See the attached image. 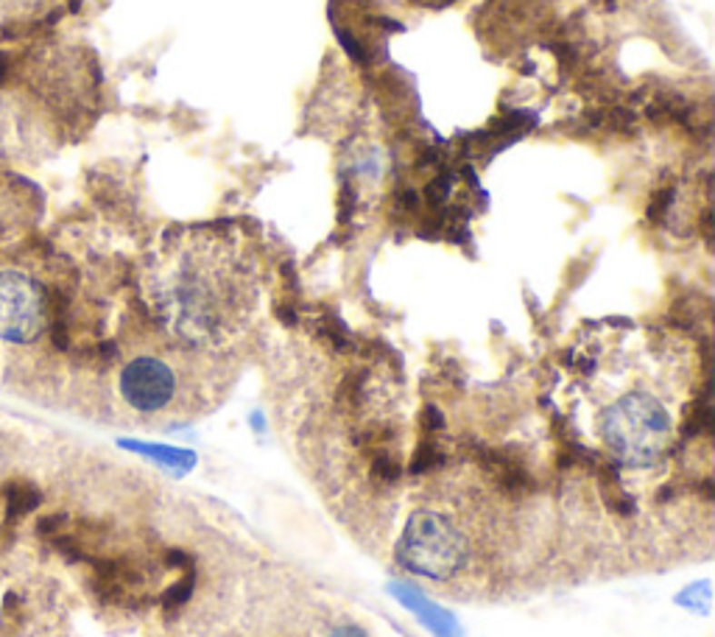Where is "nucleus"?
Listing matches in <instances>:
<instances>
[{"instance_id": "nucleus-1", "label": "nucleus", "mask_w": 715, "mask_h": 637, "mask_svg": "<svg viewBox=\"0 0 715 637\" xmlns=\"http://www.w3.org/2000/svg\"><path fill=\"white\" fill-rule=\"evenodd\" d=\"M148 311L176 342L221 353L254 322L260 280L252 252L213 230L179 233L163 244L143 280Z\"/></svg>"}, {"instance_id": "nucleus-2", "label": "nucleus", "mask_w": 715, "mask_h": 637, "mask_svg": "<svg viewBox=\"0 0 715 637\" xmlns=\"http://www.w3.org/2000/svg\"><path fill=\"white\" fill-rule=\"evenodd\" d=\"M470 534L453 514L442 509H417L397 542V562L417 576L450 582L470 562Z\"/></svg>"}, {"instance_id": "nucleus-3", "label": "nucleus", "mask_w": 715, "mask_h": 637, "mask_svg": "<svg viewBox=\"0 0 715 637\" xmlns=\"http://www.w3.org/2000/svg\"><path fill=\"white\" fill-rule=\"evenodd\" d=\"M670 414L665 403L649 389L623 392L601 417V433L610 451L629 462L643 467L660 459L670 444Z\"/></svg>"}, {"instance_id": "nucleus-4", "label": "nucleus", "mask_w": 715, "mask_h": 637, "mask_svg": "<svg viewBox=\"0 0 715 637\" xmlns=\"http://www.w3.org/2000/svg\"><path fill=\"white\" fill-rule=\"evenodd\" d=\"M48 327V294L23 272L0 274V339L28 344Z\"/></svg>"}, {"instance_id": "nucleus-5", "label": "nucleus", "mask_w": 715, "mask_h": 637, "mask_svg": "<svg viewBox=\"0 0 715 637\" xmlns=\"http://www.w3.org/2000/svg\"><path fill=\"white\" fill-rule=\"evenodd\" d=\"M121 394L140 414H163L176 405L179 374L157 355H140L121 372Z\"/></svg>"}, {"instance_id": "nucleus-6", "label": "nucleus", "mask_w": 715, "mask_h": 637, "mask_svg": "<svg viewBox=\"0 0 715 637\" xmlns=\"http://www.w3.org/2000/svg\"><path fill=\"white\" fill-rule=\"evenodd\" d=\"M392 595L397 598V602L411 610L413 615H417V621L433 632V637H462V626L459 621L450 615L447 610H442L436 602H431V598L425 592H420L417 587H411V584H389Z\"/></svg>"}, {"instance_id": "nucleus-7", "label": "nucleus", "mask_w": 715, "mask_h": 637, "mask_svg": "<svg viewBox=\"0 0 715 637\" xmlns=\"http://www.w3.org/2000/svg\"><path fill=\"white\" fill-rule=\"evenodd\" d=\"M0 495H4V501H6V520H4L6 529H15L23 517H28L43 503L40 486H34L31 481H23V478L6 481L4 486H0Z\"/></svg>"}, {"instance_id": "nucleus-8", "label": "nucleus", "mask_w": 715, "mask_h": 637, "mask_svg": "<svg viewBox=\"0 0 715 637\" xmlns=\"http://www.w3.org/2000/svg\"><path fill=\"white\" fill-rule=\"evenodd\" d=\"M483 464H486V473L492 475V481L501 486L503 493H509V495H525V493L534 490L531 473L525 470L520 462L506 459V456H498V453H489V456L483 459Z\"/></svg>"}, {"instance_id": "nucleus-9", "label": "nucleus", "mask_w": 715, "mask_h": 637, "mask_svg": "<svg viewBox=\"0 0 715 637\" xmlns=\"http://www.w3.org/2000/svg\"><path fill=\"white\" fill-rule=\"evenodd\" d=\"M129 451H137L148 459H154L160 464H165L168 470L174 473H187L194 470L196 464V456L191 451H176V447H165V444H137V442H126Z\"/></svg>"}, {"instance_id": "nucleus-10", "label": "nucleus", "mask_w": 715, "mask_h": 637, "mask_svg": "<svg viewBox=\"0 0 715 637\" xmlns=\"http://www.w3.org/2000/svg\"><path fill=\"white\" fill-rule=\"evenodd\" d=\"M194 587H196V573H194V568H187L184 576L163 592V598H160L163 610H165V612H174V610L184 607L187 602H191Z\"/></svg>"}, {"instance_id": "nucleus-11", "label": "nucleus", "mask_w": 715, "mask_h": 637, "mask_svg": "<svg viewBox=\"0 0 715 637\" xmlns=\"http://www.w3.org/2000/svg\"><path fill=\"white\" fill-rule=\"evenodd\" d=\"M710 602H712L710 582H696L676 595V604L690 612H699V615H710Z\"/></svg>"}, {"instance_id": "nucleus-12", "label": "nucleus", "mask_w": 715, "mask_h": 637, "mask_svg": "<svg viewBox=\"0 0 715 637\" xmlns=\"http://www.w3.org/2000/svg\"><path fill=\"white\" fill-rule=\"evenodd\" d=\"M444 464V453L439 451V447L433 442H422L420 444V451L417 456H413V464H411V473L413 475H422V473H433Z\"/></svg>"}, {"instance_id": "nucleus-13", "label": "nucleus", "mask_w": 715, "mask_h": 637, "mask_svg": "<svg viewBox=\"0 0 715 637\" xmlns=\"http://www.w3.org/2000/svg\"><path fill=\"white\" fill-rule=\"evenodd\" d=\"M67 514H48V517H40V523H36V534L40 537H45V540H51V537H56V534H62L65 529H67Z\"/></svg>"}, {"instance_id": "nucleus-14", "label": "nucleus", "mask_w": 715, "mask_h": 637, "mask_svg": "<svg viewBox=\"0 0 715 637\" xmlns=\"http://www.w3.org/2000/svg\"><path fill=\"white\" fill-rule=\"evenodd\" d=\"M330 637H369L361 626H353V623H347V626H338Z\"/></svg>"}]
</instances>
